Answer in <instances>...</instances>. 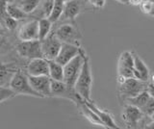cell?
Segmentation results:
<instances>
[{
    "label": "cell",
    "mask_w": 154,
    "mask_h": 129,
    "mask_svg": "<svg viewBox=\"0 0 154 129\" xmlns=\"http://www.w3.org/2000/svg\"><path fill=\"white\" fill-rule=\"evenodd\" d=\"M91 87H93V74H91V66L89 56L85 54L84 63L81 72L78 76L74 88L81 97L87 101H91Z\"/></svg>",
    "instance_id": "cell-1"
},
{
    "label": "cell",
    "mask_w": 154,
    "mask_h": 129,
    "mask_svg": "<svg viewBox=\"0 0 154 129\" xmlns=\"http://www.w3.org/2000/svg\"><path fill=\"white\" fill-rule=\"evenodd\" d=\"M17 95H27V97H33L38 98H42L40 94H38L31 86L29 81V76L25 69H19L14 74L11 82L9 84Z\"/></svg>",
    "instance_id": "cell-2"
},
{
    "label": "cell",
    "mask_w": 154,
    "mask_h": 129,
    "mask_svg": "<svg viewBox=\"0 0 154 129\" xmlns=\"http://www.w3.org/2000/svg\"><path fill=\"white\" fill-rule=\"evenodd\" d=\"M51 94L53 97L65 98L70 100L71 102L76 104L77 106L83 101L81 95L76 92V90L72 86L67 85L64 81H51Z\"/></svg>",
    "instance_id": "cell-3"
},
{
    "label": "cell",
    "mask_w": 154,
    "mask_h": 129,
    "mask_svg": "<svg viewBox=\"0 0 154 129\" xmlns=\"http://www.w3.org/2000/svg\"><path fill=\"white\" fill-rule=\"evenodd\" d=\"M53 33L62 42L80 46L82 34L75 22H69L61 24Z\"/></svg>",
    "instance_id": "cell-4"
},
{
    "label": "cell",
    "mask_w": 154,
    "mask_h": 129,
    "mask_svg": "<svg viewBox=\"0 0 154 129\" xmlns=\"http://www.w3.org/2000/svg\"><path fill=\"white\" fill-rule=\"evenodd\" d=\"M119 97L122 100H126L141 94L147 88L148 82L139 80L135 77L126 78L122 83L119 84Z\"/></svg>",
    "instance_id": "cell-5"
},
{
    "label": "cell",
    "mask_w": 154,
    "mask_h": 129,
    "mask_svg": "<svg viewBox=\"0 0 154 129\" xmlns=\"http://www.w3.org/2000/svg\"><path fill=\"white\" fill-rule=\"evenodd\" d=\"M85 54V50L82 48L78 55L64 66V82L67 85L74 87L83 66Z\"/></svg>",
    "instance_id": "cell-6"
},
{
    "label": "cell",
    "mask_w": 154,
    "mask_h": 129,
    "mask_svg": "<svg viewBox=\"0 0 154 129\" xmlns=\"http://www.w3.org/2000/svg\"><path fill=\"white\" fill-rule=\"evenodd\" d=\"M16 50L17 54L26 61L36 58H43L42 42L40 40L19 41L16 44Z\"/></svg>",
    "instance_id": "cell-7"
},
{
    "label": "cell",
    "mask_w": 154,
    "mask_h": 129,
    "mask_svg": "<svg viewBox=\"0 0 154 129\" xmlns=\"http://www.w3.org/2000/svg\"><path fill=\"white\" fill-rule=\"evenodd\" d=\"M42 51L43 58L46 60H55L62 47L63 42L55 36L54 33H50L45 39L41 41Z\"/></svg>",
    "instance_id": "cell-8"
},
{
    "label": "cell",
    "mask_w": 154,
    "mask_h": 129,
    "mask_svg": "<svg viewBox=\"0 0 154 129\" xmlns=\"http://www.w3.org/2000/svg\"><path fill=\"white\" fill-rule=\"evenodd\" d=\"M134 59L132 51H122L118 59V76L122 78L134 77Z\"/></svg>",
    "instance_id": "cell-9"
},
{
    "label": "cell",
    "mask_w": 154,
    "mask_h": 129,
    "mask_svg": "<svg viewBox=\"0 0 154 129\" xmlns=\"http://www.w3.org/2000/svg\"><path fill=\"white\" fill-rule=\"evenodd\" d=\"M88 0H67L60 20L75 22L76 17L86 10Z\"/></svg>",
    "instance_id": "cell-10"
},
{
    "label": "cell",
    "mask_w": 154,
    "mask_h": 129,
    "mask_svg": "<svg viewBox=\"0 0 154 129\" xmlns=\"http://www.w3.org/2000/svg\"><path fill=\"white\" fill-rule=\"evenodd\" d=\"M143 117L144 114L141 111V109L128 103L124 105L122 112V118L127 128L138 127Z\"/></svg>",
    "instance_id": "cell-11"
},
{
    "label": "cell",
    "mask_w": 154,
    "mask_h": 129,
    "mask_svg": "<svg viewBox=\"0 0 154 129\" xmlns=\"http://www.w3.org/2000/svg\"><path fill=\"white\" fill-rule=\"evenodd\" d=\"M19 41H34L38 40V20H23V23L19 26L17 33Z\"/></svg>",
    "instance_id": "cell-12"
},
{
    "label": "cell",
    "mask_w": 154,
    "mask_h": 129,
    "mask_svg": "<svg viewBox=\"0 0 154 129\" xmlns=\"http://www.w3.org/2000/svg\"><path fill=\"white\" fill-rule=\"evenodd\" d=\"M19 69H26V66L17 62H3L0 60V87L9 86L14 74Z\"/></svg>",
    "instance_id": "cell-13"
},
{
    "label": "cell",
    "mask_w": 154,
    "mask_h": 129,
    "mask_svg": "<svg viewBox=\"0 0 154 129\" xmlns=\"http://www.w3.org/2000/svg\"><path fill=\"white\" fill-rule=\"evenodd\" d=\"M29 76L31 86L38 94L42 95V98L52 97L51 94V81L49 75H41V76Z\"/></svg>",
    "instance_id": "cell-14"
},
{
    "label": "cell",
    "mask_w": 154,
    "mask_h": 129,
    "mask_svg": "<svg viewBox=\"0 0 154 129\" xmlns=\"http://www.w3.org/2000/svg\"><path fill=\"white\" fill-rule=\"evenodd\" d=\"M26 72L28 75L41 76L49 75V65L45 58H36L28 61L26 66Z\"/></svg>",
    "instance_id": "cell-15"
},
{
    "label": "cell",
    "mask_w": 154,
    "mask_h": 129,
    "mask_svg": "<svg viewBox=\"0 0 154 129\" xmlns=\"http://www.w3.org/2000/svg\"><path fill=\"white\" fill-rule=\"evenodd\" d=\"M81 47L75 45H71V44H66V42H63L62 47L58 53L55 61L58 62L59 64L65 66L66 64L69 63V61L78 55L81 52Z\"/></svg>",
    "instance_id": "cell-16"
},
{
    "label": "cell",
    "mask_w": 154,
    "mask_h": 129,
    "mask_svg": "<svg viewBox=\"0 0 154 129\" xmlns=\"http://www.w3.org/2000/svg\"><path fill=\"white\" fill-rule=\"evenodd\" d=\"M133 54V59H134V77L139 80L144 81V82H148L150 79V72H149V69L146 63L142 60L136 52L132 51Z\"/></svg>",
    "instance_id": "cell-17"
},
{
    "label": "cell",
    "mask_w": 154,
    "mask_h": 129,
    "mask_svg": "<svg viewBox=\"0 0 154 129\" xmlns=\"http://www.w3.org/2000/svg\"><path fill=\"white\" fill-rule=\"evenodd\" d=\"M85 103L88 105V106L93 110L94 112L96 113V115L100 118V119L106 125V128H113V129L119 128V126H118V124L116 123L115 118L112 115H111L109 112L106 111V110L99 108L97 105L93 101V100H91V101H87V100H85Z\"/></svg>",
    "instance_id": "cell-18"
},
{
    "label": "cell",
    "mask_w": 154,
    "mask_h": 129,
    "mask_svg": "<svg viewBox=\"0 0 154 129\" xmlns=\"http://www.w3.org/2000/svg\"><path fill=\"white\" fill-rule=\"evenodd\" d=\"M14 55H18L16 50V44H14L5 34H0V60Z\"/></svg>",
    "instance_id": "cell-19"
},
{
    "label": "cell",
    "mask_w": 154,
    "mask_h": 129,
    "mask_svg": "<svg viewBox=\"0 0 154 129\" xmlns=\"http://www.w3.org/2000/svg\"><path fill=\"white\" fill-rule=\"evenodd\" d=\"M77 107H78L82 116H83L84 118H86V119H88L91 124L106 128V125L103 123V121H101L100 118L96 115V113L94 112L93 110H91L88 105L85 103V100H83V101H82Z\"/></svg>",
    "instance_id": "cell-20"
},
{
    "label": "cell",
    "mask_w": 154,
    "mask_h": 129,
    "mask_svg": "<svg viewBox=\"0 0 154 129\" xmlns=\"http://www.w3.org/2000/svg\"><path fill=\"white\" fill-rule=\"evenodd\" d=\"M53 5H54V0H42L36 11L32 13L30 16H32L33 18H36V20L48 17L51 14Z\"/></svg>",
    "instance_id": "cell-21"
},
{
    "label": "cell",
    "mask_w": 154,
    "mask_h": 129,
    "mask_svg": "<svg viewBox=\"0 0 154 129\" xmlns=\"http://www.w3.org/2000/svg\"><path fill=\"white\" fill-rule=\"evenodd\" d=\"M6 13L8 16H10L11 17H13L14 20H16L17 21L26 20V18L29 16L28 14H26L20 7L17 5V2H12V1H9L7 3Z\"/></svg>",
    "instance_id": "cell-22"
},
{
    "label": "cell",
    "mask_w": 154,
    "mask_h": 129,
    "mask_svg": "<svg viewBox=\"0 0 154 129\" xmlns=\"http://www.w3.org/2000/svg\"><path fill=\"white\" fill-rule=\"evenodd\" d=\"M48 65L50 78L56 81H64V66L55 60H48Z\"/></svg>",
    "instance_id": "cell-23"
},
{
    "label": "cell",
    "mask_w": 154,
    "mask_h": 129,
    "mask_svg": "<svg viewBox=\"0 0 154 129\" xmlns=\"http://www.w3.org/2000/svg\"><path fill=\"white\" fill-rule=\"evenodd\" d=\"M67 0H54V5H53L52 11L48 18L52 21V23H56L60 20V18L64 13L66 2Z\"/></svg>",
    "instance_id": "cell-24"
},
{
    "label": "cell",
    "mask_w": 154,
    "mask_h": 129,
    "mask_svg": "<svg viewBox=\"0 0 154 129\" xmlns=\"http://www.w3.org/2000/svg\"><path fill=\"white\" fill-rule=\"evenodd\" d=\"M52 21L48 17L38 20V40L42 41L50 34L52 30Z\"/></svg>",
    "instance_id": "cell-25"
},
{
    "label": "cell",
    "mask_w": 154,
    "mask_h": 129,
    "mask_svg": "<svg viewBox=\"0 0 154 129\" xmlns=\"http://www.w3.org/2000/svg\"><path fill=\"white\" fill-rule=\"evenodd\" d=\"M150 94H148V92L146 90L142 92L141 94H139L138 95L134 97H131V98H128L125 100V102L128 103V104H131V105H134V106L138 107L139 109H142L144 105L146 104V102L148 101L149 99H150Z\"/></svg>",
    "instance_id": "cell-26"
},
{
    "label": "cell",
    "mask_w": 154,
    "mask_h": 129,
    "mask_svg": "<svg viewBox=\"0 0 154 129\" xmlns=\"http://www.w3.org/2000/svg\"><path fill=\"white\" fill-rule=\"evenodd\" d=\"M42 0H18L17 2V5L28 15L36 11V9L40 5Z\"/></svg>",
    "instance_id": "cell-27"
},
{
    "label": "cell",
    "mask_w": 154,
    "mask_h": 129,
    "mask_svg": "<svg viewBox=\"0 0 154 129\" xmlns=\"http://www.w3.org/2000/svg\"><path fill=\"white\" fill-rule=\"evenodd\" d=\"M17 97L14 91L9 86H1L0 87V104Z\"/></svg>",
    "instance_id": "cell-28"
},
{
    "label": "cell",
    "mask_w": 154,
    "mask_h": 129,
    "mask_svg": "<svg viewBox=\"0 0 154 129\" xmlns=\"http://www.w3.org/2000/svg\"><path fill=\"white\" fill-rule=\"evenodd\" d=\"M141 111L144 114V116L150 118L154 114V98L150 97L146 104L141 109Z\"/></svg>",
    "instance_id": "cell-29"
},
{
    "label": "cell",
    "mask_w": 154,
    "mask_h": 129,
    "mask_svg": "<svg viewBox=\"0 0 154 129\" xmlns=\"http://www.w3.org/2000/svg\"><path fill=\"white\" fill-rule=\"evenodd\" d=\"M153 5H154L153 3L146 1V0H143V3L141 4V6H140V9H141V12L143 13L144 15H150V13L153 9Z\"/></svg>",
    "instance_id": "cell-30"
},
{
    "label": "cell",
    "mask_w": 154,
    "mask_h": 129,
    "mask_svg": "<svg viewBox=\"0 0 154 129\" xmlns=\"http://www.w3.org/2000/svg\"><path fill=\"white\" fill-rule=\"evenodd\" d=\"M89 5H91L94 9H103L105 4H106V0H88Z\"/></svg>",
    "instance_id": "cell-31"
},
{
    "label": "cell",
    "mask_w": 154,
    "mask_h": 129,
    "mask_svg": "<svg viewBox=\"0 0 154 129\" xmlns=\"http://www.w3.org/2000/svg\"><path fill=\"white\" fill-rule=\"evenodd\" d=\"M9 0H0V23L2 22L3 18L6 17V6Z\"/></svg>",
    "instance_id": "cell-32"
},
{
    "label": "cell",
    "mask_w": 154,
    "mask_h": 129,
    "mask_svg": "<svg viewBox=\"0 0 154 129\" xmlns=\"http://www.w3.org/2000/svg\"><path fill=\"white\" fill-rule=\"evenodd\" d=\"M146 91L148 92V94H150V97L152 98H154V83L153 82H148Z\"/></svg>",
    "instance_id": "cell-33"
},
{
    "label": "cell",
    "mask_w": 154,
    "mask_h": 129,
    "mask_svg": "<svg viewBox=\"0 0 154 129\" xmlns=\"http://www.w3.org/2000/svg\"><path fill=\"white\" fill-rule=\"evenodd\" d=\"M143 0H129V5L131 6H141V4L143 3Z\"/></svg>",
    "instance_id": "cell-34"
},
{
    "label": "cell",
    "mask_w": 154,
    "mask_h": 129,
    "mask_svg": "<svg viewBox=\"0 0 154 129\" xmlns=\"http://www.w3.org/2000/svg\"><path fill=\"white\" fill-rule=\"evenodd\" d=\"M116 1L120 4H123V5H128L129 4V0H116Z\"/></svg>",
    "instance_id": "cell-35"
},
{
    "label": "cell",
    "mask_w": 154,
    "mask_h": 129,
    "mask_svg": "<svg viewBox=\"0 0 154 129\" xmlns=\"http://www.w3.org/2000/svg\"><path fill=\"white\" fill-rule=\"evenodd\" d=\"M149 16H151L152 17H154V5H153V9H152V11H151L150 15H149Z\"/></svg>",
    "instance_id": "cell-36"
},
{
    "label": "cell",
    "mask_w": 154,
    "mask_h": 129,
    "mask_svg": "<svg viewBox=\"0 0 154 129\" xmlns=\"http://www.w3.org/2000/svg\"><path fill=\"white\" fill-rule=\"evenodd\" d=\"M151 82H153V83H154V74H153L152 78H151Z\"/></svg>",
    "instance_id": "cell-37"
},
{
    "label": "cell",
    "mask_w": 154,
    "mask_h": 129,
    "mask_svg": "<svg viewBox=\"0 0 154 129\" xmlns=\"http://www.w3.org/2000/svg\"><path fill=\"white\" fill-rule=\"evenodd\" d=\"M9 1H12V2H17L18 0H9Z\"/></svg>",
    "instance_id": "cell-38"
},
{
    "label": "cell",
    "mask_w": 154,
    "mask_h": 129,
    "mask_svg": "<svg viewBox=\"0 0 154 129\" xmlns=\"http://www.w3.org/2000/svg\"><path fill=\"white\" fill-rule=\"evenodd\" d=\"M146 1H149V2H151V3L154 4V0H146Z\"/></svg>",
    "instance_id": "cell-39"
}]
</instances>
